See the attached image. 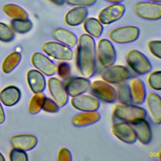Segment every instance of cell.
<instances>
[{"label":"cell","mask_w":161,"mask_h":161,"mask_svg":"<svg viewBox=\"0 0 161 161\" xmlns=\"http://www.w3.org/2000/svg\"><path fill=\"white\" fill-rule=\"evenodd\" d=\"M96 45L94 38L82 34L78 40L76 65L79 73L85 78L92 77L96 71Z\"/></svg>","instance_id":"6da1fadb"},{"label":"cell","mask_w":161,"mask_h":161,"mask_svg":"<svg viewBox=\"0 0 161 161\" xmlns=\"http://www.w3.org/2000/svg\"><path fill=\"white\" fill-rule=\"evenodd\" d=\"M113 114L120 120L131 123L140 119L145 118L146 111L145 109L138 106L120 103L114 107Z\"/></svg>","instance_id":"7a4b0ae2"},{"label":"cell","mask_w":161,"mask_h":161,"mask_svg":"<svg viewBox=\"0 0 161 161\" xmlns=\"http://www.w3.org/2000/svg\"><path fill=\"white\" fill-rule=\"evenodd\" d=\"M128 65L135 73L143 75L152 70V65L143 53L137 50H130L126 57Z\"/></svg>","instance_id":"3957f363"},{"label":"cell","mask_w":161,"mask_h":161,"mask_svg":"<svg viewBox=\"0 0 161 161\" xmlns=\"http://www.w3.org/2000/svg\"><path fill=\"white\" fill-rule=\"evenodd\" d=\"M91 94L97 99L106 103H114L117 99L116 91L104 80H97L91 83Z\"/></svg>","instance_id":"277c9868"},{"label":"cell","mask_w":161,"mask_h":161,"mask_svg":"<svg viewBox=\"0 0 161 161\" xmlns=\"http://www.w3.org/2000/svg\"><path fill=\"white\" fill-rule=\"evenodd\" d=\"M96 55L100 64L105 68L113 65L116 58V53L113 45L106 38H102L98 42Z\"/></svg>","instance_id":"5b68a950"},{"label":"cell","mask_w":161,"mask_h":161,"mask_svg":"<svg viewBox=\"0 0 161 161\" xmlns=\"http://www.w3.org/2000/svg\"><path fill=\"white\" fill-rule=\"evenodd\" d=\"M140 30L135 26H124L113 29L109 33L111 40L116 43H128L137 40Z\"/></svg>","instance_id":"8992f818"},{"label":"cell","mask_w":161,"mask_h":161,"mask_svg":"<svg viewBox=\"0 0 161 161\" xmlns=\"http://www.w3.org/2000/svg\"><path fill=\"white\" fill-rule=\"evenodd\" d=\"M42 49L47 55L58 60H70L74 57V52L70 48L56 42L43 43Z\"/></svg>","instance_id":"52a82bcc"},{"label":"cell","mask_w":161,"mask_h":161,"mask_svg":"<svg viewBox=\"0 0 161 161\" xmlns=\"http://www.w3.org/2000/svg\"><path fill=\"white\" fill-rule=\"evenodd\" d=\"M131 73L127 67L120 65H111L107 67L101 74V76L103 80L109 84H121L128 80Z\"/></svg>","instance_id":"ba28073f"},{"label":"cell","mask_w":161,"mask_h":161,"mask_svg":"<svg viewBox=\"0 0 161 161\" xmlns=\"http://www.w3.org/2000/svg\"><path fill=\"white\" fill-rule=\"evenodd\" d=\"M135 13L148 20H157L161 18V5L154 2H139L134 6Z\"/></svg>","instance_id":"9c48e42d"},{"label":"cell","mask_w":161,"mask_h":161,"mask_svg":"<svg viewBox=\"0 0 161 161\" xmlns=\"http://www.w3.org/2000/svg\"><path fill=\"white\" fill-rule=\"evenodd\" d=\"M48 87L53 101L59 108L63 107L67 103L69 95L60 80L57 77L49 78L48 80Z\"/></svg>","instance_id":"30bf717a"},{"label":"cell","mask_w":161,"mask_h":161,"mask_svg":"<svg viewBox=\"0 0 161 161\" xmlns=\"http://www.w3.org/2000/svg\"><path fill=\"white\" fill-rule=\"evenodd\" d=\"M125 12V7L119 3H113L99 13L98 19L101 24L108 25L120 19Z\"/></svg>","instance_id":"8fae6325"},{"label":"cell","mask_w":161,"mask_h":161,"mask_svg":"<svg viewBox=\"0 0 161 161\" xmlns=\"http://www.w3.org/2000/svg\"><path fill=\"white\" fill-rule=\"evenodd\" d=\"M70 102L75 109L82 111H95L100 106V103L96 97L83 94L72 97Z\"/></svg>","instance_id":"7c38bea8"},{"label":"cell","mask_w":161,"mask_h":161,"mask_svg":"<svg viewBox=\"0 0 161 161\" xmlns=\"http://www.w3.org/2000/svg\"><path fill=\"white\" fill-rule=\"evenodd\" d=\"M31 60L33 65L45 75L51 76L57 72V66L54 62L42 53H34Z\"/></svg>","instance_id":"4fadbf2b"},{"label":"cell","mask_w":161,"mask_h":161,"mask_svg":"<svg viewBox=\"0 0 161 161\" xmlns=\"http://www.w3.org/2000/svg\"><path fill=\"white\" fill-rule=\"evenodd\" d=\"M113 134L120 141L126 143H133L136 142V137L131 125L126 121L114 123L111 128Z\"/></svg>","instance_id":"5bb4252c"},{"label":"cell","mask_w":161,"mask_h":161,"mask_svg":"<svg viewBox=\"0 0 161 161\" xmlns=\"http://www.w3.org/2000/svg\"><path fill=\"white\" fill-rule=\"evenodd\" d=\"M67 80V82L64 86L65 89L67 94L71 97L83 94L90 89L91 82L84 77H72Z\"/></svg>","instance_id":"9a60e30c"},{"label":"cell","mask_w":161,"mask_h":161,"mask_svg":"<svg viewBox=\"0 0 161 161\" xmlns=\"http://www.w3.org/2000/svg\"><path fill=\"white\" fill-rule=\"evenodd\" d=\"M138 139L143 144H148L152 140V130L149 123L145 118L130 123Z\"/></svg>","instance_id":"2e32d148"},{"label":"cell","mask_w":161,"mask_h":161,"mask_svg":"<svg viewBox=\"0 0 161 161\" xmlns=\"http://www.w3.org/2000/svg\"><path fill=\"white\" fill-rule=\"evenodd\" d=\"M10 143L14 148L28 151L33 149L37 144V138L30 134H21L12 136Z\"/></svg>","instance_id":"e0dca14e"},{"label":"cell","mask_w":161,"mask_h":161,"mask_svg":"<svg viewBox=\"0 0 161 161\" xmlns=\"http://www.w3.org/2000/svg\"><path fill=\"white\" fill-rule=\"evenodd\" d=\"M146 98L147 105L153 122L157 125L161 123V99L155 93L150 92Z\"/></svg>","instance_id":"ac0fdd59"},{"label":"cell","mask_w":161,"mask_h":161,"mask_svg":"<svg viewBox=\"0 0 161 161\" xmlns=\"http://www.w3.org/2000/svg\"><path fill=\"white\" fill-rule=\"evenodd\" d=\"M132 102L140 104H142L146 97L145 86L143 82L137 77L131 79L129 84Z\"/></svg>","instance_id":"d6986e66"},{"label":"cell","mask_w":161,"mask_h":161,"mask_svg":"<svg viewBox=\"0 0 161 161\" xmlns=\"http://www.w3.org/2000/svg\"><path fill=\"white\" fill-rule=\"evenodd\" d=\"M27 81L31 90L34 93L42 92L45 89V77L39 70H30L27 73Z\"/></svg>","instance_id":"ffe728a7"},{"label":"cell","mask_w":161,"mask_h":161,"mask_svg":"<svg viewBox=\"0 0 161 161\" xmlns=\"http://www.w3.org/2000/svg\"><path fill=\"white\" fill-rule=\"evenodd\" d=\"M88 14L86 7L77 6L69 10L65 15V23L71 26L80 25L86 19Z\"/></svg>","instance_id":"44dd1931"},{"label":"cell","mask_w":161,"mask_h":161,"mask_svg":"<svg viewBox=\"0 0 161 161\" xmlns=\"http://www.w3.org/2000/svg\"><path fill=\"white\" fill-rule=\"evenodd\" d=\"M52 36L55 40L69 48H74L78 41L74 33L62 28H55L52 32Z\"/></svg>","instance_id":"7402d4cb"},{"label":"cell","mask_w":161,"mask_h":161,"mask_svg":"<svg viewBox=\"0 0 161 161\" xmlns=\"http://www.w3.org/2000/svg\"><path fill=\"white\" fill-rule=\"evenodd\" d=\"M21 98L19 89L14 86L3 89L0 92V100L6 106H12L18 103Z\"/></svg>","instance_id":"603a6c76"},{"label":"cell","mask_w":161,"mask_h":161,"mask_svg":"<svg viewBox=\"0 0 161 161\" xmlns=\"http://www.w3.org/2000/svg\"><path fill=\"white\" fill-rule=\"evenodd\" d=\"M100 119V114L95 111H83L74 116L72 123L75 126H85L92 125Z\"/></svg>","instance_id":"cb8c5ba5"},{"label":"cell","mask_w":161,"mask_h":161,"mask_svg":"<svg viewBox=\"0 0 161 161\" xmlns=\"http://www.w3.org/2000/svg\"><path fill=\"white\" fill-rule=\"evenodd\" d=\"M83 27L90 36L98 38L103 31V26L99 19L94 18H89L84 21Z\"/></svg>","instance_id":"d4e9b609"},{"label":"cell","mask_w":161,"mask_h":161,"mask_svg":"<svg viewBox=\"0 0 161 161\" xmlns=\"http://www.w3.org/2000/svg\"><path fill=\"white\" fill-rule=\"evenodd\" d=\"M3 11L9 17L13 19H28V13L24 9L14 4H6L3 7Z\"/></svg>","instance_id":"484cf974"},{"label":"cell","mask_w":161,"mask_h":161,"mask_svg":"<svg viewBox=\"0 0 161 161\" xmlns=\"http://www.w3.org/2000/svg\"><path fill=\"white\" fill-rule=\"evenodd\" d=\"M21 58V55L19 52H14L8 55L4 59L2 69L4 73L11 72L19 63Z\"/></svg>","instance_id":"4316f807"},{"label":"cell","mask_w":161,"mask_h":161,"mask_svg":"<svg viewBox=\"0 0 161 161\" xmlns=\"http://www.w3.org/2000/svg\"><path fill=\"white\" fill-rule=\"evenodd\" d=\"M11 26L14 31L19 33H25L31 30L33 24L28 19H13L11 22Z\"/></svg>","instance_id":"83f0119b"},{"label":"cell","mask_w":161,"mask_h":161,"mask_svg":"<svg viewBox=\"0 0 161 161\" xmlns=\"http://www.w3.org/2000/svg\"><path fill=\"white\" fill-rule=\"evenodd\" d=\"M116 97L121 103L131 104L132 99L129 85L124 82L119 84L116 90Z\"/></svg>","instance_id":"f1b7e54d"},{"label":"cell","mask_w":161,"mask_h":161,"mask_svg":"<svg viewBox=\"0 0 161 161\" xmlns=\"http://www.w3.org/2000/svg\"><path fill=\"white\" fill-rule=\"evenodd\" d=\"M45 97V96L42 92L35 93V95L30 100L28 106V111L30 114H35L40 112V111L42 109V105Z\"/></svg>","instance_id":"f546056e"},{"label":"cell","mask_w":161,"mask_h":161,"mask_svg":"<svg viewBox=\"0 0 161 161\" xmlns=\"http://www.w3.org/2000/svg\"><path fill=\"white\" fill-rule=\"evenodd\" d=\"M14 38V33L12 28L5 23L0 22V41L11 42Z\"/></svg>","instance_id":"4dcf8cb0"},{"label":"cell","mask_w":161,"mask_h":161,"mask_svg":"<svg viewBox=\"0 0 161 161\" xmlns=\"http://www.w3.org/2000/svg\"><path fill=\"white\" fill-rule=\"evenodd\" d=\"M148 83L151 88L156 91L161 89V72L155 71L148 77Z\"/></svg>","instance_id":"1f68e13d"},{"label":"cell","mask_w":161,"mask_h":161,"mask_svg":"<svg viewBox=\"0 0 161 161\" xmlns=\"http://www.w3.org/2000/svg\"><path fill=\"white\" fill-rule=\"evenodd\" d=\"M57 72L62 79L64 80H68L70 78L71 74V67L70 64L65 62L60 63L57 67Z\"/></svg>","instance_id":"d6a6232c"},{"label":"cell","mask_w":161,"mask_h":161,"mask_svg":"<svg viewBox=\"0 0 161 161\" xmlns=\"http://www.w3.org/2000/svg\"><path fill=\"white\" fill-rule=\"evenodd\" d=\"M42 109L48 113H56L59 110V107L53 100L45 97L42 105Z\"/></svg>","instance_id":"836d02e7"},{"label":"cell","mask_w":161,"mask_h":161,"mask_svg":"<svg viewBox=\"0 0 161 161\" xmlns=\"http://www.w3.org/2000/svg\"><path fill=\"white\" fill-rule=\"evenodd\" d=\"M11 161H27L28 160L26 153L21 150L13 148L9 153Z\"/></svg>","instance_id":"e575fe53"},{"label":"cell","mask_w":161,"mask_h":161,"mask_svg":"<svg viewBox=\"0 0 161 161\" xmlns=\"http://www.w3.org/2000/svg\"><path fill=\"white\" fill-rule=\"evenodd\" d=\"M150 52L158 59L161 58V42L160 40H152L148 43Z\"/></svg>","instance_id":"d590c367"},{"label":"cell","mask_w":161,"mask_h":161,"mask_svg":"<svg viewBox=\"0 0 161 161\" xmlns=\"http://www.w3.org/2000/svg\"><path fill=\"white\" fill-rule=\"evenodd\" d=\"M64 1L69 5L87 7L94 4L96 0H64Z\"/></svg>","instance_id":"8d00e7d4"},{"label":"cell","mask_w":161,"mask_h":161,"mask_svg":"<svg viewBox=\"0 0 161 161\" xmlns=\"http://www.w3.org/2000/svg\"><path fill=\"white\" fill-rule=\"evenodd\" d=\"M57 160L58 161H70L72 160L71 153L67 148H62L58 153Z\"/></svg>","instance_id":"74e56055"},{"label":"cell","mask_w":161,"mask_h":161,"mask_svg":"<svg viewBox=\"0 0 161 161\" xmlns=\"http://www.w3.org/2000/svg\"><path fill=\"white\" fill-rule=\"evenodd\" d=\"M5 120V114L3 110V108L2 107V105L0 103V124L3 123Z\"/></svg>","instance_id":"f35d334b"},{"label":"cell","mask_w":161,"mask_h":161,"mask_svg":"<svg viewBox=\"0 0 161 161\" xmlns=\"http://www.w3.org/2000/svg\"><path fill=\"white\" fill-rule=\"evenodd\" d=\"M49 1L57 5H58V6L62 5L65 3L64 0H49Z\"/></svg>","instance_id":"ab89813d"},{"label":"cell","mask_w":161,"mask_h":161,"mask_svg":"<svg viewBox=\"0 0 161 161\" xmlns=\"http://www.w3.org/2000/svg\"><path fill=\"white\" fill-rule=\"evenodd\" d=\"M104 1L108 3H119L124 0H104Z\"/></svg>","instance_id":"60d3db41"},{"label":"cell","mask_w":161,"mask_h":161,"mask_svg":"<svg viewBox=\"0 0 161 161\" xmlns=\"http://www.w3.org/2000/svg\"><path fill=\"white\" fill-rule=\"evenodd\" d=\"M5 158H4L3 155L1 154V153L0 152V161H4Z\"/></svg>","instance_id":"b9f144b4"},{"label":"cell","mask_w":161,"mask_h":161,"mask_svg":"<svg viewBox=\"0 0 161 161\" xmlns=\"http://www.w3.org/2000/svg\"><path fill=\"white\" fill-rule=\"evenodd\" d=\"M148 1H150L154 2V3H160L161 2V0H148Z\"/></svg>","instance_id":"7bdbcfd3"}]
</instances>
